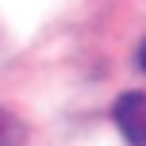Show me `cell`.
Returning a JSON list of instances; mask_svg holds the SVG:
<instances>
[{
	"mask_svg": "<svg viewBox=\"0 0 146 146\" xmlns=\"http://www.w3.org/2000/svg\"><path fill=\"white\" fill-rule=\"evenodd\" d=\"M139 66H142V69H146V42H142V46H139Z\"/></svg>",
	"mask_w": 146,
	"mask_h": 146,
	"instance_id": "3",
	"label": "cell"
},
{
	"mask_svg": "<svg viewBox=\"0 0 146 146\" xmlns=\"http://www.w3.org/2000/svg\"><path fill=\"white\" fill-rule=\"evenodd\" d=\"M0 146H27V123L12 111H0Z\"/></svg>",
	"mask_w": 146,
	"mask_h": 146,
	"instance_id": "2",
	"label": "cell"
},
{
	"mask_svg": "<svg viewBox=\"0 0 146 146\" xmlns=\"http://www.w3.org/2000/svg\"><path fill=\"white\" fill-rule=\"evenodd\" d=\"M115 127L131 146H146V92H123L115 100Z\"/></svg>",
	"mask_w": 146,
	"mask_h": 146,
	"instance_id": "1",
	"label": "cell"
}]
</instances>
